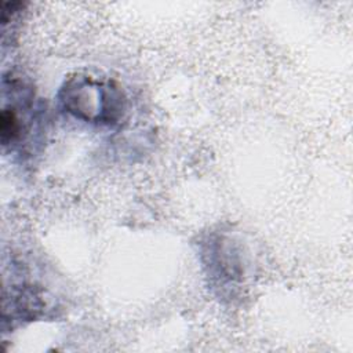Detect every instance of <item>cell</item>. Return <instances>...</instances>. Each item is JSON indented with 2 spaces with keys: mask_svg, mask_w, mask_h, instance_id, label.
Listing matches in <instances>:
<instances>
[{
  "mask_svg": "<svg viewBox=\"0 0 353 353\" xmlns=\"http://www.w3.org/2000/svg\"><path fill=\"white\" fill-rule=\"evenodd\" d=\"M59 101L74 117L101 124L117 121L125 105L123 92L114 83L90 76L69 79L61 88Z\"/></svg>",
  "mask_w": 353,
  "mask_h": 353,
  "instance_id": "cell-1",
  "label": "cell"
},
{
  "mask_svg": "<svg viewBox=\"0 0 353 353\" xmlns=\"http://www.w3.org/2000/svg\"><path fill=\"white\" fill-rule=\"evenodd\" d=\"M10 88L11 98L8 101L3 97L0 112V142L4 149H12L25 142L36 120L33 92L17 80L10 83Z\"/></svg>",
  "mask_w": 353,
  "mask_h": 353,
  "instance_id": "cell-2",
  "label": "cell"
}]
</instances>
